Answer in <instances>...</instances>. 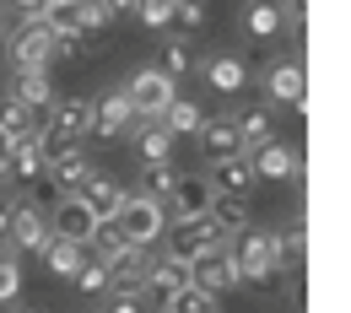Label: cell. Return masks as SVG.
Returning <instances> with one entry per match:
<instances>
[{"mask_svg": "<svg viewBox=\"0 0 351 313\" xmlns=\"http://www.w3.org/2000/svg\"><path fill=\"white\" fill-rule=\"evenodd\" d=\"M200 119H206L200 103H184V97H173V103L162 108V125H168L173 135H195V130H200Z\"/></svg>", "mask_w": 351, "mask_h": 313, "instance_id": "obj_32", "label": "cell"}, {"mask_svg": "<svg viewBox=\"0 0 351 313\" xmlns=\"http://www.w3.org/2000/svg\"><path fill=\"white\" fill-rule=\"evenodd\" d=\"M125 97H130L135 119H162V108L178 97V82H173V76H162L157 65H146V71H135V76H130Z\"/></svg>", "mask_w": 351, "mask_h": 313, "instance_id": "obj_5", "label": "cell"}, {"mask_svg": "<svg viewBox=\"0 0 351 313\" xmlns=\"http://www.w3.org/2000/svg\"><path fill=\"white\" fill-rule=\"evenodd\" d=\"M270 238H276V265H281V270H303V254H308V232H303V222L281 227V232H270Z\"/></svg>", "mask_w": 351, "mask_h": 313, "instance_id": "obj_28", "label": "cell"}, {"mask_svg": "<svg viewBox=\"0 0 351 313\" xmlns=\"http://www.w3.org/2000/svg\"><path fill=\"white\" fill-rule=\"evenodd\" d=\"M103 313H146V292H114V303Z\"/></svg>", "mask_w": 351, "mask_h": 313, "instance_id": "obj_40", "label": "cell"}, {"mask_svg": "<svg viewBox=\"0 0 351 313\" xmlns=\"http://www.w3.org/2000/svg\"><path fill=\"white\" fill-rule=\"evenodd\" d=\"M11 11H16L22 22H33V16H54V11H49V0H11Z\"/></svg>", "mask_w": 351, "mask_h": 313, "instance_id": "obj_41", "label": "cell"}, {"mask_svg": "<svg viewBox=\"0 0 351 313\" xmlns=\"http://www.w3.org/2000/svg\"><path fill=\"white\" fill-rule=\"evenodd\" d=\"M87 260V243H71V238H49V249H44V265L54 270V275H76V265Z\"/></svg>", "mask_w": 351, "mask_h": 313, "instance_id": "obj_29", "label": "cell"}, {"mask_svg": "<svg viewBox=\"0 0 351 313\" xmlns=\"http://www.w3.org/2000/svg\"><path fill=\"white\" fill-rule=\"evenodd\" d=\"M16 313H44V308H16Z\"/></svg>", "mask_w": 351, "mask_h": 313, "instance_id": "obj_46", "label": "cell"}, {"mask_svg": "<svg viewBox=\"0 0 351 313\" xmlns=\"http://www.w3.org/2000/svg\"><path fill=\"white\" fill-rule=\"evenodd\" d=\"M162 313H168V308H162Z\"/></svg>", "mask_w": 351, "mask_h": 313, "instance_id": "obj_48", "label": "cell"}, {"mask_svg": "<svg viewBox=\"0 0 351 313\" xmlns=\"http://www.w3.org/2000/svg\"><path fill=\"white\" fill-rule=\"evenodd\" d=\"M108 265V292H146V249H135V243H125L114 260H103Z\"/></svg>", "mask_w": 351, "mask_h": 313, "instance_id": "obj_15", "label": "cell"}, {"mask_svg": "<svg viewBox=\"0 0 351 313\" xmlns=\"http://www.w3.org/2000/svg\"><path fill=\"white\" fill-rule=\"evenodd\" d=\"M71 281H76L82 292H108V265L92 254V260H82V265H76V275H71Z\"/></svg>", "mask_w": 351, "mask_h": 313, "instance_id": "obj_37", "label": "cell"}, {"mask_svg": "<svg viewBox=\"0 0 351 313\" xmlns=\"http://www.w3.org/2000/svg\"><path fill=\"white\" fill-rule=\"evenodd\" d=\"M157 60H162L157 71H162V76H173V82H178V76H189V71H195V54H189V44H184V38H168Z\"/></svg>", "mask_w": 351, "mask_h": 313, "instance_id": "obj_34", "label": "cell"}, {"mask_svg": "<svg viewBox=\"0 0 351 313\" xmlns=\"http://www.w3.org/2000/svg\"><path fill=\"white\" fill-rule=\"evenodd\" d=\"M200 82L211 92H221V97H238L243 82H249V65H243L238 54H211V60L200 65Z\"/></svg>", "mask_w": 351, "mask_h": 313, "instance_id": "obj_18", "label": "cell"}, {"mask_svg": "<svg viewBox=\"0 0 351 313\" xmlns=\"http://www.w3.org/2000/svg\"><path fill=\"white\" fill-rule=\"evenodd\" d=\"M82 200H87V211L97 216V222H114V216H119V205H125L130 195H125V184H119V179L92 173V179L82 184Z\"/></svg>", "mask_w": 351, "mask_h": 313, "instance_id": "obj_16", "label": "cell"}, {"mask_svg": "<svg viewBox=\"0 0 351 313\" xmlns=\"http://www.w3.org/2000/svg\"><path fill=\"white\" fill-rule=\"evenodd\" d=\"M243 33H249V38H270V33H281V5H276V0H254V5H243Z\"/></svg>", "mask_w": 351, "mask_h": 313, "instance_id": "obj_30", "label": "cell"}, {"mask_svg": "<svg viewBox=\"0 0 351 313\" xmlns=\"http://www.w3.org/2000/svg\"><path fill=\"white\" fill-rule=\"evenodd\" d=\"M11 211H16V200H0V238L11 232Z\"/></svg>", "mask_w": 351, "mask_h": 313, "instance_id": "obj_44", "label": "cell"}, {"mask_svg": "<svg viewBox=\"0 0 351 313\" xmlns=\"http://www.w3.org/2000/svg\"><path fill=\"white\" fill-rule=\"evenodd\" d=\"M130 11H141V0H108V16H130Z\"/></svg>", "mask_w": 351, "mask_h": 313, "instance_id": "obj_42", "label": "cell"}, {"mask_svg": "<svg viewBox=\"0 0 351 313\" xmlns=\"http://www.w3.org/2000/svg\"><path fill=\"white\" fill-rule=\"evenodd\" d=\"M49 238H54V227L38 205H27V200H16V211H11V232H5V243L11 249H22V254H44Z\"/></svg>", "mask_w": 351, "mask_h": 313, "instance_id": "obj_9", "label": "cell"}, {"mask_svg": "<svg viewBox=\"0 0 351 313\" xmlns=\"http://www.w3.org/2000/svg\"><path fill=\"white\" fill-rule=\"evenodd\" d=\"M178 286H189V260H178V254H162V260H152V265H146V297L168 303Z\"/></svg>", "mask_w": 351, "mask_h": 313, "instance_id": "obj_19", "label": "cell"}, {"mask_svg": "<svg viewBox=\"0 0 351 313\" xmlns=\"http://www.w3.org/2000/svg\"><path fill=\"white\" fill-rule=\"evenodd\" d=\"M173 162H141V195L146 200H168V189H173Z\"/></svg>", "mask_w": 351, "mask_h": 313, "instance_id": "obj_31", "label": "cell"}, {"mask_svg": "<svg viewBox=\"0 0 351 313\" xmlns=\"http://www.w3.org/2000/svg\"><path fill=\"white\" fill-rule=\"evenodd\" d=\"M162 308H168V313H217V297H211V292H200V286L189 281V286H178Z\"/></svg>", "mask_w": 351, "mask_h": 313, "instance_id": "obj_33", "label": "cell"}, {"mask_svg": "<svg viewBox=\"0 0 351 313\" xmlns=\"http://www.w3.org/2000/svg\"><path fill=\"white\" fill-rule=\"evenodd\" d=\"M11 65L16 71H49L54 65V22L49 16H33L11 33Z\"/></svg>", "mask_w": 351, "mask_h": 313, "instance_id": "obj_4", "label": "cell"}, {"mask_svg": "<svg viewBox=\"0 0 351 313\" xmlns=\"http://www.w3.org/2000/svg\"><path fill=\"white\" fill-rule=\"evenodd\" d=\"M5 162H11V140H5V130H0V184H11V173H5Z\"/></svg>", "mask_w": 351, "mask_h": 313, "instance_id": "obj_43", "label": "cell"}, {"mask_svg": "<svg viewBox=\"0 0 351 313\" xmlns=\"http://www.w3.org/2000/svg\"><path fill=\"white\" fill-rule=\"evenodd\" d=\"M44 179L54 184V189H65V195H76V189L92 179V162L82 157V146H65V151H54V157H49Z\"/></svg>", "mask_w": 351, "mask_h": 313, "instance_id": "obj_17", "label": "cell"}, {"mask_svg": "<svg viewBox=\"0 0 351 313\" xmlns=\"http://www.w3.org/2000/svg\"><path fill=\"white\" fill-rule=\"evenodd\" d=\"M114 227L125 232V243L146 249V243H157V238L168 232V211H162V200H146V195H130V200L119 205Z\"/></svg>", "mask_w": 351, "mask_h": 313, "instance_id": "obj_3", "label": "cell"}, {"mask_svg": "<svg viewBox=\"0 0 351 313\" xmlns=\"http://www.w3.org/2000/svg\"><path fill=\"white\" fill-rule=\"evenodd\" d=\"M49 227H54V238H71V243H87L92 232H97V216L87 211V200H82V195H60V205H54V216H49Z\"/></svg>", "mask_w": 351, "mask_h": 313, "instance_id": "obj_14", "label": "cell"}, {"mask_svg": "<svg viewBox=\"0 0 351 313\" xmlns=\"http://www.w3.org/2000/svg\"><path fill=\"white\" fill-rule=\"evenodd\" d=\"M265 92L287 108H298V119L308 114V76H303V54H281L270 71H265Z\"/></svg>", "mask_w": 351, "mask_h": 313, "instance_id": "obj_7", "label": "cell"}, {"mask_svg": "<svg viewBox=\"0 0 351 313\" xmlns=\"http://www.w3.org/2000/svg\"><path fill=\"white\" fill-rule=\"evenodd\" d=\"M211 179L206 173H178L173 189H168V200H162V211L173 216V222H184V216H206L211 211Z\"/></svg>", "mask_w": 351, "mask_h": 313, "instance_id": "obj_8", "label": "cell"}, {"mask_svg": "<svg viewBox=\"0 0 351 313\" xmlns=\"http://www.w3.org/2000/svg\"><path fill=\"white\" fill-rule=\"evenodd\" d=\"M227 238L217 232V222L211 216H184V222H173V249L168 254H178V260H200L206 249H221Z\"/></svg>", "mask_w": 351, "mask_h": 313, "instance_id": "obj_13", "label": "cell"}, {"mask_svg": "<svg viewBox=\"0 0 351 313\" xmlns=\"http://www.w3.org/2000/svg\"><path fill=\"white\" fill-rule=\"evenodd\" d=\"M60 5H71V0H49V11H60Z\"/></svg>", "mask_w": 351, "mask_h": 313, "instance_id": "obj_45", "label": "cell"}, {"mask_svg": "<svg viewBox=\"0 0 351 313\" xmlns=\"http://www.w3.org/2000/svg\"><path fill=\"white\" fill-rule=\"evenodd\" d=\"M125 130H135V108L125 92H108V97H97L92 103V119H87V135L97 140H119Z\"/></svg>", "mask_w": 351, "mask_h": 313, "instance_id": "obj_10", "label": "cell"}, {"mask_svg": "<svg viewBox=\"0 0 351 313\" xmlns=\"http://www.w3.org/2000/svg\"><path fill=\"white\" fill-rule=\"evenodd\" d=\"M87 249H92V254H97V260H114V254L125 249V232H119V227H114V222H97V232H92V238H87Z\"/></svg>", "mask_w": 351, "mask_h": 313, "instance_id": "obj_36", "label": "cell"}, {"mask_svg": "<svg viewBox=\"0 0 351 313\" xmlns=\"http://www.w3.org/2000/svg\"><path fill=\"white\" fill-rule=\"evenodd\" d=\"M44 119H49V114H33L16 92L0 103V130H5V140H27V135H38V130H44Z\"/></svg>", "mask_w": 351, "mask_h": 313, "instance_id": "obj_23", "label": "cell"}, {"mask_svg": "<svg viewBox=\"0 0 351 313\" xmlns=\"http://www.w3.org/2000/svg\"><path fill=\"white\" fill-rule=\"evenodd\" d=\"M16 292H22V270H16V260H11V254H0V308H5Z\"/></svg>", "mask_w": 351, "mask_h": 313, "instance_id": "obj_39", "label": "cell"}, {"mask_svg": "<svg viewBox=\"0 0 351 313\" xmlns=\"http://www.w3.org/2000/svg\"><path fill=\"white\" fill-rule=\"evenodd\" d=\"M0 33H5V22H0Z\"/></svg>", "mask_w": 351, "mask_h": 313, "instance_id": "obj_47", "label": "cell"}, {"mask_svg": "<svg viewBox=\"0 0 351 313\" xmlns=\"http://www.w3.org/2000/svg\"><path fill=\"white\" fill-rule=\"evenodd\" d=\"M16 97H22L33 114H49V108H54V82H49V71H16Z\"/></svg>", "mask_w": 351, "mask_h": 313, "instance_id": "obj_26", "label": "cell"}, {"mask_svg": "<svg viewBox=\"0 0 351 313\" xmlns=\"http://www.w3.org/2000/svg\"><path fill=\"white\" fill-rule=\"evenodd\" d=\"M189 281H195L200 292H211V297H227V292H238V286H243L238 260H232V249H227V243H221V249H206L200 260H189Z\"/></svg>", "mask_w": 351, "mask_h": 313, "instance_id": "obj_6", "label": "cell"}, {"mask_svg": "<svg viewBox=\"0 0 351 313\" xmlns=\"http://www.w3.org/2000/svg\"><path fill=\"white\" fill-rule=\"evenodd\" d=\"M200 151L211 157V162H221V157H232V151H243V140H238V130H232V119H200Z\"/></svg>", "mask_w": 351, "mask_h": 313, "instance_id": "obj_24", "label": "cell"}, {"mask_svg": "<svg viewBox=\"0 0 351 313\" xmlns=\"http://www.w3.org/2000/svg\"><path fill=\"white\" fill-rule=\"evenodd\" d=\"M44 168H49V157H44V146H38V135H27V140H11V162H5L11 184L44 179Z\"/></svg>", "mask_w": 351, "mask_h": 313, "instance_id": "obj_22", "label": "cell"}, {"mask_svg": "<svg viewBox=\"0 0 351 313\" xmlns=\"http://www.w3.org/2000/svg\"><path fill=\"white\" fill-rule=\"evenodd\" d=\"M211 189H221V195H249V189H254V162H249V151H232V157L211 162Z\"/></svg>", "mask_w": 351, "mask_h": 313, "instance_id": "obj_20", "label": "cell"}, {"mask_svg": "<svg viewBox=\"0 0 351 313\" xmlns=\"http://www.w3.org/2000/svg\"><path fill=\"white\" fill-rule=\"evenodd\" d=\"M173 5H178V0H141V11H135V16H141L146 27H157V33H162V27H168V16H173Z\"/></svg>", "mask_w": 351, "mask_h": 313, "instance_id": "obj_38", "label": "cell"}, {"mask_svg": "<svg viewBox=\"0 0 351 313\" xmlns=\"http://www.w3.org/2000/svg\"><path fill=\"white\" fill-rule=\"evenodd\" d=\"M141 125V135H135V157L141 162H173V146L178 135L162 125V119H135Z\"/></svg>", "mask_w": 351, "mask_h": 313, "instance_id": "obj_21", "label": "cell"}, {"mask_svg": "<svg viewBox=\"0 0 351 313\" xmlns=\"http://www.w3.org/2000/svg\"><path fill=\"white\" fill-rule=\"evenodd\" d=\"M87 119H92V103H82V97H54V108H49L44 130H38V146H44V157L65 151V146H82V135H87Z\"/></svg>", "mask_w": 351, "mask_h": 313, "instance_id": "obj_1", "label": "cell"}, {"mask_svg": "<svg viewBox=\"0 0 351 313\" xmlns=\"http://www.w3.org/2000/svg\"><path fill=\"white\" fill-rule=\"evenodd\" d=\"M232 130H238V140H243V151H254V146H265V140H276V119H270L265 108H243V114L232 119Z\"/></svg>", "mask_w": 351, "mask_h": 313, "instance_id": "obj_27", "label": "cell"}, {"mask_svg": "<svg viewBox=\"0 0 351 313\" xmlns=\"http://www.w3.org/2000/svg\"><path fill=\"white\" fill-rule=\"evenodd\" d=\"M49 22H54V33H82V38H92V33H103L114 16H108V0H71V5H60Z\"/></svg>", "mask_w": 351, "mask_h": 313, "instance_id": "obj_11", "label": "cell"}, {"mask_svg": "<svg viewBox=\"0 0 351 313\" xmlns=\"http://www.w3.org/2000/svg\"><path fill=\"white\" fill-rule=\"evenodd\" d=\"M249 162H254V179H303V151H292V146H281V140H265L249 151Z\"/></svg>", "mask_w": 351, "mask_h": 313, "instance_id": "obj_12", "label": "cell"}, {"mask_svg": "<svg viewBox=\"0 0 351 313\" xmlns=\"http://www.w3.org/2000/svg\"><path fill=\"white\" fill-rule=\"evenodd\" d=\"M168 27H178L184 38H189V33H200V27H206V5H200V0H178L173 16H168Z\"/></svg>", "mask_w": 351, "mask_h": 313, "instance_id": "obj_35", "label": "cell"}, {"mask_svg": "<svg viewBox=\"0 0 351 313\" xmlns=\"http://www.w3.org/2000/svg\"><path fill=\"white\" fill-rule=\"evenodd\" d=\"M206 216H211V222H217V232L221 238H232V232H243V227H249V200H243V195H211V211H206Z\"/></svg>", "mask_w": 351, "mask_h": 313, "instance_id": "obj_25", "label": "cell"}, {"mask_svg": "<svg viewBox=\"0 0 351 313\" xmlns=\"http://www.w3.org/2000/svg\"><path fill=\"white\" fill-rule=\"evenodd\" d=\"M232 260H238V275H243L249 286H276V281H281V265H276V238H270V232H249V227H243V238H238Z\"/></svg>", "mask_w": 351, "mask_h": 313, "instance_id": "obj_2", "label": "cell"}]
</instances>
